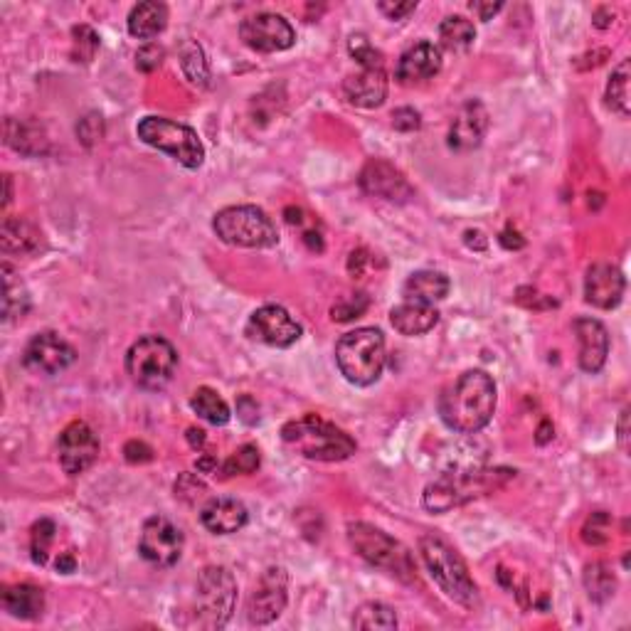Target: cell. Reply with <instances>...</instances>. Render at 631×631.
Returning a JSON list of instances; mask_svg holds the SVG:
<instances>
[{"mask_svg":"<svg viewBox=\"0 0 631 631\" xmlns=\"http://www.w3.org/2000/svg\"><path fill=\"white\" fill-rule=\"evenodd\" d=\"M496 383L486 370H466L439 397V417L456 434H479L496 412Z\"/></svg>","mask_w":631,"mask_h":631,"instance_id":"cell-1","label":"cell"},{"mask_svg":"<svg viewBox=\"0 0 631 631\" xmlns=\"http://www.w3.org/2000/svg\"><path fill=\"white\" fill-rule=\"evenodd\" d=\"M281 439L291 452L311 461H346L355 454V439L333 422L304 415L281 427Z\"/></svg>","mask_w":631,"mask_h":631,"instance_id":"cell-2","label":"cell"},{"mask_svg":"<svg viewBox=\"0 0 631 631\" xmlns=\"http://www.w3.org/2000/svg\"><path fill=\"white\" fill-rule=\"evenodd\" d=\"M508 476L511 471L506 469H449L424 489L422 503L432 513H449L452 508L464 506L484 493L496 491Z\"/></svg>","mask_w":631,"mask_h":631,"instance_id":"cell-3","label":"cell"},{"mask_svg":"<svg viewBox=\"0 0 631 631\" xmlns=\"http://www.w3.org/2000/svg\"><path fill=\"white\" fill-rule=\"evenodd\" d=\"M420 553L429 575L437 582L439 590L461 607H474L479 602V587L469 575L464 558L437 533H427L420 538Z\"/></svg>","mask_w":631,"mask_h":631,"instance_id":"cell-4","label":"cell"},{"mask_svg":"<svg viewBox=\"0 0 631 631\" xmlns=\"http://www.w3.org/2000/svg\"><path fill=\"white\" fill-rule=\"evenodd\" d=\"M336 365L351 385L378 383L385 370V336L378 328H355L336 343Z\"/></svg>","mask_w":631,"mask_h":631,"instance_id":"cell-5","label":"cell"},{"mask_svg":"<svg viewBox=\"0 0 631 631\" xmlns=\"http://www.w3.org/2000/svg\"><path fill=\"white\" fill-rule=\"evenodd\" d=\"M348 543H351L355 555H360L368 565L397 577L400 582L417 580V567L415 560H412V553L400 540L387 535L385 530L370 526V523H351L348 526Z\"/></svg>","mask_w":631,"mask_h":631,"instance_id":"cell-6","label":"cell"},{"mask_svg":"<svg viewBox=\"0 0 631 631\" xmlns=\"http://www.w3.org/2000/svg\"><path fill=\"white\" fill-rule=\"evenodd\" d=\"M212 230L225 245L245 249H269L279 242L277 225L257 205H232L212 220Z\"/></svg>","mask_w":631,"mask_h":631,"instance_id":"cell-7","label":"cell"},{"mask_svg":"<svg viewBox=\"0 0 631 631\" xmlns=\"http://www.w3.org/2000/svg\"><path fill=\"white\" fill-rule=\"evenodd\" d=\"M237 604V582L227 567H205L195 582V624L222 629L232 619Z\"/></svg>","mask_w":631,"mask_h":631,"instance_id":"cell-8","label":"cell"},{"mask_svg":"<svg viewBox=\"0 0 631 631\" xmlns=\"http://www.w3.org/2000/svg\"><path fill=\"white\" fill-rule=\"evenodd\" d=\"M136 134H139V139L143 143L168 153L171 158H176L180 166L190 168V171L203 166V141H200V136L195 134V129H190L188 124L166 119V116H146V119L136 126Z\"/></svg>","mask_w":631,"mask_h":631,"instance_id":"cell-9","label":"cell"},{"mask_svg":"<svg viewBox=\"0 0 631 631\" xmlns=\"http://www.w3.org/2000/svg\"><path fill=\"white\" fill-rule=\"evenodd\" d=\"M178 353L163 336H143L126 353V373L143 390H161L176 373Z\"/></svg>","mask_w":631,"mask_h":631,"instance_id":"cell-10","label":"cell"},{"mask_svg":"<svg viewBox=\"0 0 631 631\" xmlns=\"http://www.w3.org/2000/svg\"><path fill=\"white\" fill-rule=\"evenodd\" d=\"M183 530L163 516H153L143 523L139 538L141 558L153 567H173L183 555Z\"/></svg>","mask_w":631,"mask_h":631,"instance_id":"cell-11","label":"cell"},{"mask_svg":"<svg viewBox=\"0 0 631 631\" xmlns=\"http://www.w3.org/2000/svg\"><path fill=\"white\" fill-rule=\"evenodd\" d=\"M74 360H77V351L55 331L37 333L23 351L25 368L35 375H45V378L65 373Z\"/></svg>","mask_w":631,"mask_h":631,"instance_id":"cell-12","label":"cell"},{"mask_svg":"<svg viewBox=\"0 0 631 631\" xmlns=\"http://www.w3.org/2000/svg\"><path fill=\"white\" fill-rule=\"evenodd\" d=\"M99 439L87 422L77 420L62 429L57 439V459L67 476H79L97 461Z\"/></svg>","mask_w":631,"mask_h":631,"instance_id":"cell-13","label":"cell"},{"mask_svg":"<svg viewBox=\"0 0 631 631\" xmlns=\"http://www.w3.org/2000/svg\"><path fill=\"white\" fill-rule=\"evenodd\" d=\"M286 572L281 567H269L262 577H259L257 587H254L252 597L247 602V619L254 627H267L274 619L281 617L286 607Z\"/></svg>","mask_w":631,"mask_h":631,"instance_id":"cell-14","label":"cell"},{"mask_svg":"<svg viewBox=\"0 0 631 631\" xmlns=\"http://www.w3.org/2000/svg\"><path fill=\"white\" fill-rule=\"evenodd\" d=\"M240 37L254 52H284L296 42L291 23L277 13H257L242 20Z\"/></svg>","mask_w":631,"mask_h":631,"instance_id":"cell-15","label":"cell"},{"mask_svg":"<svg viewBox=\"0 0 631 631\" xmlns=\"http://www.w3.org/2000/svg\"><path fill=\"white\" fill-rule=\"evenodd\" d=\"M247 333L272 348H291L301 338V326L281 306H262L249 316Z\"/></svg>","mask_w":631,"mask_h":631,"instance_id":"cell-16","label":"cell"},{"mask_svg":"<svg viewBox=\"0 0 631 631\" xmlns=\"http://www.w3.org/2000/svg\"><path fill=\"white\" fill-rule=\"evenodd\" d=\"M360 188L368 195L387 200V203H407V200L415 198V190H412L405 173L392 163L383 161V158H373V161L365 163L363 171H360Z\"/></svg>","mask_w":631,"mask_h":631,"instance_id":"cell-17","label":"cell"},{"mask_svg":"<svg viewBox=\"0 0 631 631\" xmlns=\"http://www.w3.org/2000/svg\"><path fill=\"white\" fill-rule=\"evenodd\" d=\"M489 131V111L481 102L471 99L459 109L449 126V148L456 153H469L481 146Z\"/></svg>","mask_w":631,"mask_h":631,"instance_id":"cell-18","label":"cell"},{"mask_svg":"<svg viewBox=\"0 0 631 631\" xmlns=\"http://www.w3.org/2000/svg\"><path fill=\"white\" fill-rule=\"evenodd\" d=\"M572 331H575L577 343H580V368L585 373L595 375L604 368L609 355V331L604 328L602 321L590 316H582L572 321Z\"/></svg>","mask_w":631,"mask_h":631,"instance_id":"cell-19","label":"cell"},{"mask_svg":"<svg viewBox=\"0 0 631 631\" xmlns=\"http://www.w3.org/2000/svg\"><path fill=\"white\" fill-rule=\"evenodd\" d=\"M624 274L612 264H592L585 277V301L595 309L609 311L622 304Z\"/></svg>","mask_w":631,"mask_h":631,"instance_id":"cell-20","label":"cell"},{"mask_svg":"<svg viewBox=\"0 0 631 631\" xmlns=\"http://www.w3.org/2000/svg\"><path fill=\"white\" fill-rule=\"evenodd\" d=\"M439 70H442V52H439V47L432 45V42H417L397 62L395 79L405 84V87H410V84L427 82L434 74H439Z\"/></svg>","mask_w":631,"mask_h":631,"instance_id":"cell-21","label":"cell"},{"mask_svg":"<svg viewBox=\"0 0 631 631\" xmlns=\"http://www.w3.org/2000/svg\"><path fill=\"white\" fill-rule=\"evenodd\" d=\"M247 508L237 498H210L200 511V523L212 535H232L247 526Z\"/></svg>","mask_w":631,"mask_h":631,"instance_id":"cell-22","label":"cell"},{"mask_svg":"<svg viewBox=\"0 0 631 631\" xmlns=\"http://www.w3.org/2000/svg\"><path fill=\"white\" fill-rule=\"evenodd\" d=\"M343 94L348 104L360 109H378L387 97V74L385 70H360L358 74L343 82Z\"/></svg>","mask_w":631,"mask_h":631,"instance_id":"cell-23","label":"cell"},{"mask_svg":"<svg viewBox=\"0 0 631 631\" xmlns=\"http://www.w3.org/2000/svg\"><path fill=\"white\" fill-rule=\"evenodd\" d=\"M390 323L400 336H424V333H429L439 323V311L434 309V304H422V301L407 299L405 304L395 306L390 311Z\"/></svg>","mask_w":631,"mask_h":631,"instance_id":"cell-24","label":"cell"},{"mask_svg":"<svg viewBox=\"0 0 631 631\" xmlns=\"http://www.w3.org/2000/svg\"><path fill=\"white\" fill-rule=\"evenodd\" d=\"M0 245L5 254H35L42 247V232L25 217H5L0 230Z\"/></svg>","mask_w":631,"mask_h":631,"instance_id":"cell-25","label":"cell"},{"mask_svg":"<svg viewBox=\"0 0 631 631\" xmlns=\"http://www.w3.org/2000/svg\"><path fill=\"white\" fill-rule=\"evenodd\" d=\"M3 607L10 617L15 619H40L45 612V595H42L40 587L35 585H13L3 590Z\"/></svg>","mask_w":631,"mask_h":631,"instance_id":"cell-26","label":"cell"},{"mask_svg":"<svg viewBox=\"0 0 631 631\" xmlns=\"http://www.w3.org/2000/svg\"><path fill=\"white\" fill-rule=\"evenodd\" d=\"M449 289V279L444 277L442 272H432V269H422V272H415L410 279L402 286V294L410 301H422V304H434V301L447 299Z\"/></svg>","mask_w":631,"mask_h":631,"instance_id":"cell-27","label":"cell"},{"mask_svg":"<svg viewBox=\"0 0 631 631\" xmlns=\"http://www.w3.org/2000/svg\"><path fill=\"white\" fill-rule=\"evenodd\" d=\"M168 25V8L156 0L139 3L131 8L129 13V33L139 40H151L166 30Z\"/></svg>","mask_w":631,"mask_h":631,"instance_id":"cell-28","label":"cell"},{"mask_svg":"<svg viewBox=\"0 0 631 631\" xmlns=\"http://www.w3.org/2000/svg\"><path fill=\"white\" fill-rule=\"evenodd\" d=\"M5 141L23 156H40L47 151V136L42 126L8 116L5 119Z\"/></svg>","mask_w":631,"mask_h":631,"instance_id":"cell-29","label":"cell"},{"mask_svg":"<svg viewBox=\"0 0 631 631\" xmlns=\"http://www.w3.org/2000/svg\"><path fill=\"white\" fill-rule=\"evenodd\" d=\"M0 272H3V321H20V318L28 316L30 311L28 286L20 281V277L15 274V269L10 267V264H3Z\"/></svg>","mask_w":631,"mask_h":631,"instance_id":"cell-30","label":"cell"},{"mask_svg":"<svg viewBox=\"0 0 631 631\" xmlns=\"http://www.w3.org/2000/svg\"><path fill=\"white\" fill-rule=\"evenodd\" d=\"M190 407H193V412L200 420L215 424V427H222V424L230 422L232 417L230 405H227L212 387H198V390L193 392V397H190Z\"/></svg>","mask_w":631,"mask_h":631,"instance_id":"cell-31","label":"cell"},{"mask_svg":"<svg viewBox=\"0 0 631 631\" xmlns=\"http://www.w3.org/2000/svg\"><path fill=\"white\" fill-rule=\"evenodd\" d=\"M476 40V28L464 15H449L439 25V42L449 52H466Z\"/></svg>","mask_w":631,"mask_h":631,"instance_id":"cell-32","label":"cell"},{"mask_svg":"<svg viewBox=\"0 0 631 631\" xmlns=\"http://www.w3.org/2000/svg\"><path fill=\"white\" fill-rule=\"evenodd\" d=\"M582 582H585L587 595L595 602H607L617 590V577H614L612 567L607 562H590L585 572H582Z\"/></svg>","mask_w":631,"mask_h":631,"instance_id":"cell-33","label":"cell"},{"mask_svg":"<svg viewBox=\"0 0 631 631\" xmlns=\"http://www.w3.org/2000/svg\"><path fill=\"white\" fill-rule=\"evenodd\" d=\"M180 67H183L185 77L190 79V84L195 87H208L210 84V67L205 60V52L198 42L188 40L180 47Z\"/></svg>","mask_w":631,"mask_h":631,"instance_id":"cell-34","label":"cell"},{"mask_svg":"<svg viewBox=\"0 0 631 631\" xmlns=\"http://www.w3.org/2000/svg\"><path fill=\"white\" fill-rule=\"evenodd\" d=\"M353 627L378 631L397 629V614L395 609L387 607L383 602H365L363 607H358V612H355Z\"/></svg>","mask_w":631,"mask_h":631,"instance_id":"cell-35","label":"cell"},{"mask_svg":"<svg viewBox=\"0 0 631 631\" xmlns=\"http://www.w3.org/2000/svg\"><path fill=\"white\" fill-rule=\"evenodd\" d=\"M607 104L609 109L617 111L622 119H627L631 111V97H629V60H622L617 70L612 72L607 82Z\"/></svg>","mask_w":631,"mask_h":631,"instance_id":"cell-36","label":"cell"},{"mask_svg":"<svg viewBox=\"0 0 631 631\" xmlns=\"http://www.w3.org/2000/svg\"><path fill=\"white\" fill-rule=\"evenodd\" d=\"M55 538L57 526L50 518H42V521L35 523L33 530H30V553H33L35 565H47V555H50Z\"/></svg>","mask_w":631,"mask_h":631,"instance_id":"cell-37","label":"cell"},{"mask_svg":"<svg viewBox=\"0 0 631 631\" xmlns=\"http://www.w3.org/2000/svg\"><path fill=\"white\" fill-rule=\"evenodd\" d=\"M259 469V449L254 444H245V447L237 449L230 459L222 464V476L230 479V476H247L254 474Z\"/></svg>","mask_w":631,"mask_h":631,"instance_id":"cell-38","label":"cell"},{"mask_svg":"<svg viewBox=\"0 0 631 631\" xmlns=\"http://www.w3.org/2000/svg\"><path fill=\"white\" fill-rule=\"evenodd\" d=\"M99 50V35L89 25H77L72 30V60L89 65Z\"/></svg>","mask_w":631,"mask_h":631,"instance_id":"cell-39","label":"cell"},{"mask_svg":"<svg viewBox=\"0 0 631 631\" xmlns=\"http://www.w3.org/2000/svg\"><path fill=\"white\" fill-rule=\"evenodd\" d=\"M348 52H351V57L363 67V70H383V52L375 50L365 35H353L351 40H348Z\"/></svg>","mask_w":631,"mask_h":631,"instance_id":"cell-40","label":"cell"},{"mask_svg":"<svg viewBox=\"0 0 631 631\" xmlns=\"http://www.w3.org/2000/svg\"><path fill=\"white\" fill-rule=\"evenodd\" d=\"M370 299L365 294H348L331 309V318L338 323H348L353 318H360L368 311Z\"/></svg>","mask_w":631,"mask_h":631,"instance_id":"cell-41","label":"cell"},{"mask_svg":"<svg viewBox=\"0 0 631 631\" xmlns=\"http://www.w3.org/2000/svg\"><path fill=\"white\" fill-rule=\"evenodd\" d=\"M582 540L587 545H602L609 540V516L607 513H592L590 521L582 528Z\"/></svg>","mask_w":631,"mask_h":631,"instance_id":"cell-42","label":"cell"},{"mask_svg":"<svg viewBox=\"0 0 631 631\" xmlns=\"http://www.w3.org/2000/svg\"><path fill=\"white\" fill-rule=\"evenodd\" d=\"M205 493H208V489H205V484L198 479V476L183 474L176 481V496L183 498L185 503H198Z\"/></svg>","mask_w":631,"mask_h":631,"instance_id":"cell-43","label":"cell"},{"mask_svg":"<svg viewBox=\"0 0 631 631\" xmlns=\"http://www.w3.org/2000/svg\"><path fill=\"white\" fill-rule=\"evenodd\" d=\"M163 57H166V50H163L161 45H156V42H148V45H143L139 52H136V67H139L141 72H153L161 67Z\"/></svg>","mask_w":631,"mask_h":631,"instance_id":"cell-44","label":"cell"},{"mask_svg":"<svg viewBox=\"0 0 631 631\" xmlns=\"http://www.w3.org/2000/svg\"><path fill=\"white\" fill-rule=\"evenodd\" d=\"M392 126L402 134H410V131H417L422 126V116L420 111H415L412 106H402V109L392 111Z\"/></svg>","mask_w":631,"mask_h":631,"instance_id":"cell-45","label":"cell"},{"mask_svg":"<svg viewBox=\"0 0 631 631\" xmlns=\"http://www.w3.org/2000/svg\"><path fill=\"white\" fill-rule=\"evenodd\" d=\"M77 134H79V139L87 143V146H92L94 141L102 139V116H97V114L84 116V119L77 124Z\"/></svg>","mask_w":631,"mask_h":631,"instance_id":"cell-46","label":"cell"},{"mask_svg":"<svg viewBox=\"0 0 631 631\" xmlns=\"http://www.w3.org/2000/svg\"><path fill=\"white\" fill-rule=\"evenodd\" d=\"M378 10L383 15H387L390 20H405L407 15L415 13L417 3L415 0H405V3H392V0H380Z\"/></svg>","mask_w":631,"mask_h":631,"instance_id":"cell-47","label":"cell"},{"mask_svg":"<svg viewBox=\"0 0 631 631\" xmlns=\"http://www.w3.org/2000/svg\"><path fill=\"white\" fill-rule=\"evenodd\" d=\"M124 454H126V461H131V464H143V461H151L153 459V449L148 447V444L143 442H129L124 447Z\"/></svg>","mask_w":631,"mask_h":631,"instance_id":"cell-48","label":"cell"},{"mask_svg":"<svg viewBox=\"0 0 631 631\" xmlns=\"http://www.w3.org/2000/svg\"><path fill=\"white\" fill-rule=\"evenodd\" d=\"M469 8L479 20H491L493 15L501 13L503 3H469Z\"/></svg>","mask_w":631,"mask_h":631,"instance_id":"cell-49","label":"cell"},{"mask_svg":"<svg viewBox=\"0 0 631 631\" xmlns=\"http://www.w3.org/2000/svg\"><path fill=\"white\" fill-rule=\"evenodd\" d=\"M464 242L471 249H476V252H484V249L489 247V240H486V235L481 230H466L464 232Z\"/></svg>","mask_w":631,"mask_h":631,"instance_id":"cell-50","label":"cell"},{"mask_svg":"<svg viewBox=\"0 0 631 631\" xmlns=\"http://www.w3.org/2000/svg\"><path fill=\"white\" fill-rule=\"evenodd\" d=\"M74 567H77V560H74L72 553H62L60 558H57V570H60L62 575H70V572H74Z\"/></svg>","mask_w":631,"mask_h":631,"instance_id":"cell-51","label":"cell"},{"mask_svg":"<svg viewBox=\"0 0 631 631\" xmlns=\"http://www.w3.org/2000/svg\"><path fill=\"white\" fill-rule=\"evenodd\" d=\"M185 437H188L190 447H193V449H203V447H205V432H203V429L190 427V429H188V434H185Z\"/></svg>","mask_w":631,"mask_h":631,"instance_id":"cell-52","label":"cell"},{"mask_svg":"<svg viewBox=\"0 0 631 631\" xmlns=\"http://www.w3.org/2000/svg\"><path fill=\"white\" fill-rule=\"evenodd\" d=\"M627 420H629V410L622 412V417H619V444H622V449H627Z\"/></svg>","mask_w":631,"mask_h":631,"instance_id":"cell-53","label":"cell"},{"mask_svg":"<svg viewBox=\"0 0 631 631\" xmlns=\"http://www.w3.org/2000/svg\"><path fill=\"white\" fill-rule=\"evenodd\" d=\"M198 471H203V474H212V471H217V459L215 456H203V459H198Z\"/></svg>","mask_w":631,"mask_h":631,"instance_id":"cell-54","label":"cell"}]
</instances>
